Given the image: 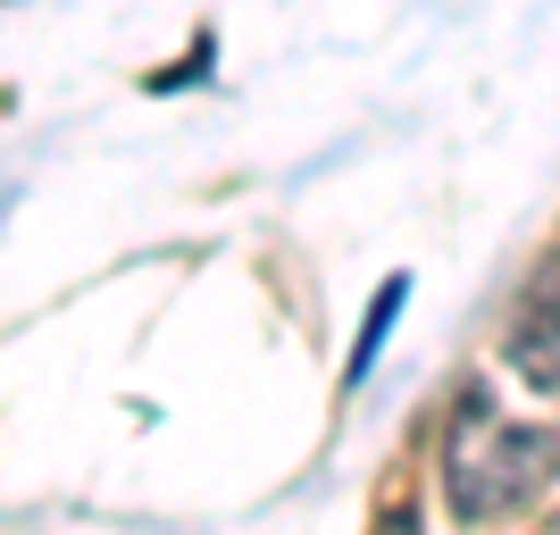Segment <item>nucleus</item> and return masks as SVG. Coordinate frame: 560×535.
I'll list each match as a JSON object with an SVG mask.
<instances>
[{
  "label": "nucleus",
  "mask_w": 560,
  "mask_h": 535,
  "mask_svg": "<svg viewBox=\"0 0 560 535\" xmlns=\"http://www.w3.org/2000/svg\"><path fill=\"white\" fill-rule=\"evenodd\" d=\"M560 468V427H511L493 419L486 385L460 394V419H452L444 443V502L468 519V527H493V519L527 511Z\"/></svg>",
  "instance_id": "f257e3e1"
},
{
  "label": "nucleus",
  "mask_w": 560,
  "mask_h": 535,
  "mask_svg": "<svg viewBox=\"0 0 560 535\" xmlns=\"http://www.w3.org/2000/svg\"><path fill=\"white\" fill-rule=\"evenodd\" d=\"M502 360H511L536 394H560V259H544L536 284L518 293L511 335H502Z\"/></svg>",
  "instance_id": "f03ea898"
},
{
  "label": "nucleus",
  "mask_w": 560,
  "mask_h": 535,
  "mask_svg": "<svg viewBox=\"0 0 560 535\" xmlns=\"http://www.w3.org/2000/svg\"><path fill=\"white\" fill-rule=\"evenodd\" d=\"M401 302H410V284H385V293H376V310H369V335H360V351H351V376H360V369H369V360H376V344H385V326H394V310Z\"/></svg>",
  "instance_id": "7ed1b4c3"
},
{
  "label": "nucleus",
  "mask_w": 560,
  "mask_h": 535,
  "mask_svg": "<svg viewBox=\"0 0 560 535\" xmlns=\"http://www.w3.org/2000/svg\"><path fill=\"white\" fill-rule=\"evenodd\" d=\"M376 535H419V519H410V511H394V519H385Z\"/></svg>",
  "instance_id": "20e7f679"
}]
</instances>
